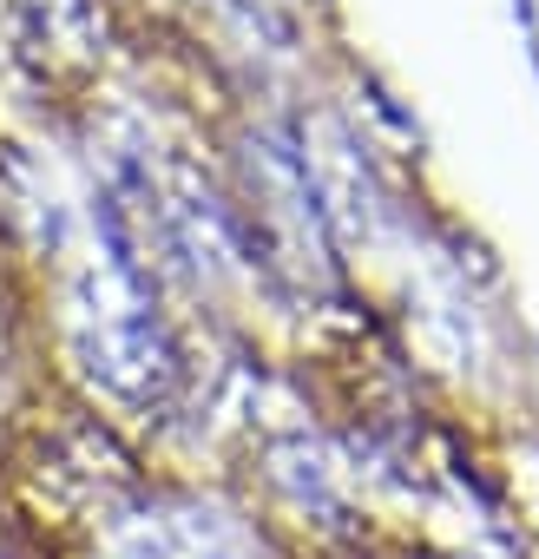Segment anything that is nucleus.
Listing matches in <instances>:
<instances>
[{
    "label": "nucleus",
    "mask_w": 539,
    "mask_h": 559,
    "mask_svg": "<svg viewBox=\"0 0 539 559\" xmlns=\"http://www.w3.org/2000/svg\"><path fill=\"white\" fill-rule=\"evenodd\" d=\"M80 369H86L112 402L152 408V402H165L171 382H178V343L165 336V323L152 317V304L132 297L125 310L86 317V330H80Z\"/></svg>",
    "instance_id": "nucleus-1"
}]
</instances>
